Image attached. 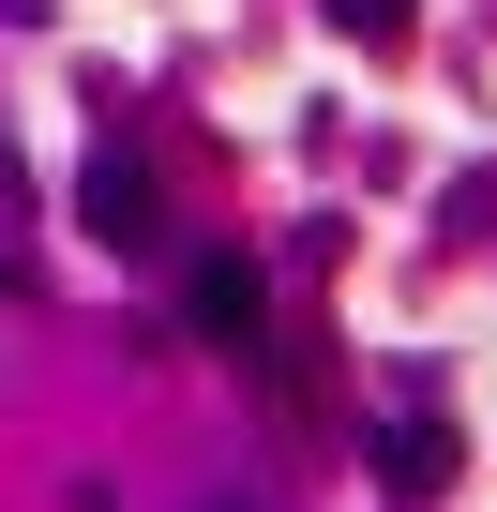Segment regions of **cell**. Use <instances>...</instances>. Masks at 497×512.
Returning a JSON list of instances; mask_svg holds the SVG:
<instances>
[{"label": "cell", "mask_w": 497, "mask_h": 512, "mask_svg": "<svg viewBox=\"0 0 497 512\" xmlns=\"http://www.w3.org/2000/svg\"><path fill=\"white\" fill-rule=\"evenodd\" d=\"M76 226H91L106 256H151V241H166V226H151V166H136V151H91V166H76Z\"/></svg>", "instance_id": "6da1fadb"}, {"label": "cell", "mask_w": 497, "mask_h": 512, "mask_svg": "<svg viewBox=\"0 0 497 512\" xmlns=\"http://www.w3.org/2000/svg\"><path fill=\"white\" fill-rule=\"evenodd\" d=\"M452 467H467V452H452V422H437V407H392V422H377V482H392V512H437V497H452Z\"/></svg>", "instance_id": "7a4b0ae2"}, {"label": "cell", "mask_w": 497, "mask_h": 512, "mask_svg": "<svg viewBox=\"0 0 497 512\" xmlns=\"http://www.w3.org/2000/svg\"><path fill=\"white\" fill-rule=\"evenodd\" d=\"M181 317H196V347H257V332H272L257 256H196V272H181Z\"/></svg>", "instance_id": "3957f363"}, {"label": "cell", "mask_w": 497, "mask_h": 512, "mask_svg": "<svg viewBox=\"0 0 497 512\" xmlns=\"http://www.w3.org/2000/svg\"><path fill=\"white\" fill-rule=\"evenodd\" d=\"M332 31H347V46H407V31H422V0H332Z\"/></svg>", "instance_id": "277c9868"}, {"label": "cell", "mask_w": 497, "mask_h": 512, "mask_svg": "<svg viewBox=\"0 0 497 512\" xmlns=\"http://www.w3.org/2000/svg\"><path fill=\"white\" fill-rule=\"evenodd\" d=\"M0 16H46V0H0Z\"/></svg>", "instance_id": "5b68a950"}]
</instances>
